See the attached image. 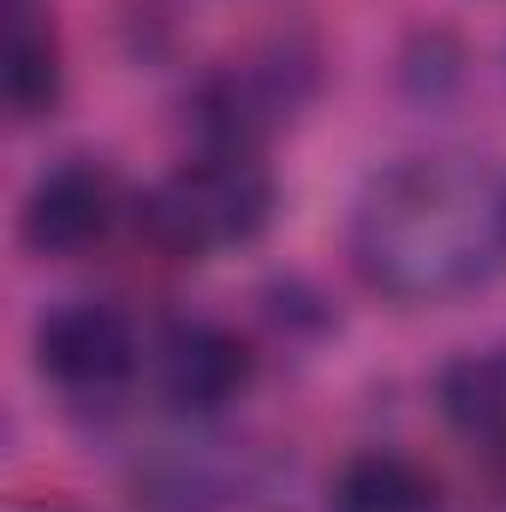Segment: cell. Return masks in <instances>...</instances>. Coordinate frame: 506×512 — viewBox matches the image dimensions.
Here are the masks:
<instances>
[{"label": "cell", "instance_id": "1", "mask_svg": "<svg viewBox=\"0 0 506 512\" xmlns=\"http://www.w3.org/2000/svg\"><path fill=\"white\" fill-rule=\"evenodd\" d=\"M501 251L506 185L471 161L417 155L387 167L364 191L352 221V256L364 280L405 304L447 298L489 280Z\"/></svg>", "mask_w": 506, "mask_h": 512}, {"label": "cell", "instance_id": "4", "mask_svg": "<svg viewBox=\"0 0 506 512\" xmlns=\"http://www.w3.org/2000/svg\"><path fill=\"white\" fill-rule=\"evenodd\" d=\"M120 221V185L96 161H60L48 167L18 215V233L36 256H78L102 245Z\"/></svg>", "mask_w": 506, "mask_h": 512}, {"label": "cell", "instance_id": "3", "mask_svg": "<svg viewBox=\"0 0 506 512\" xmlns=\"http://www.w3.org/2000/svg\"><path fill=\"white\" fill-rule=\"evenodd\" d=\"M143 346L126 310L102 298H72L36 322V370L66 393H114L131 382Z\"/></svg>", "mask_w": 506, "mask_h": 512}, {"label": "cell", "instance_id": "7", "mask_svg": "<svg viewBox=\"0 0 506 512\" xmlns=\"http://www.w3.org/2000/svg\"><path fill=\"white\" fill-rule=\"evenodd\" d=\"M60 102V42L36 0H6V108L36 120Z\"/></svg>", "mask_w": 506, "mask_h": 512}, {"label": "cell", "instance_id": "2", "mask_svg": "<svg viewBox=\"0 0 506 512\" xmlns=\"http://www.w3.org/2000/svg\"><path fill=\"white\" fill-rule=\"evenodd\" d=\"M274 215V179L245 143H215L173 167L149 197V233L173 256H209L251 245Z\"/></svg>", "mask_w": 506, "mask_h": 512}, {"label": "cell", "instance_id": "5", "mask_svg": "<svg viewBox=\"0 0 506 512\" xmlns=\"http://www.w3.org/2000/svg\"><path fill=\"white\" fill-rule=\"evenodd\" d=\"M155 382L185 417L227 411L251 387V346L215 322H173L155 340Z\"/></svg>", "mask_w": 506, "mask_h": 512}, {"label": "cell", "instance_id": "8", "mask_svg": "<svg viewBox=\"0 0 506 512\" xmlns=\"http://www.w3.org/2000/svg\"><path fill=\"white\" fill-rule=\"evenodd\" d=\"M441 411L465 441L506 447V358H459L441 370Z\"/></svg>", "mask_w": 506, "mask_h": 512}, {"label": "cell", "instance_id": "6", "mask_svg": "<svg viewBox=\"0 0 506 512\" xmlns=\"http://www.w3.org/2000/svg\"><path fill=\"white\" fill-rule=\"evenodd\" d=\"M334 512H447L441 483L405 453H358L334 477Z\"/></svg>", "mask_w": 506, "mask_h": 512}, {"label": "cell", "instance_id": "9", "mask_svg": "<svg viewBox=\"0 0 506 512\" xmlns=\"http://www.w3.org/2000/svg\"><path fill=\"white\" fill-rule=\"evenodd\" d=\"M42 512H54V507H42Z\"/></svg>", "mask_w": 506, "mask_h": 512}]
</instances>
